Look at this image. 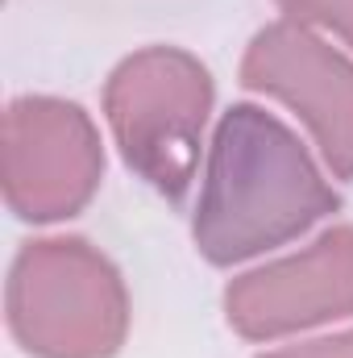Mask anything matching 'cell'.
Masks as SVG:
<instances>
[{"mask_svg":"<svg viewBox=\"0 0 353 358\" xmlns=\"http://www.w3.org/2000/svg\"><path fill=\"white\" fill-rule=\"evenodd\" d=\"M341 208L308 146L258 104H233L212 138L195 204V250L212 267L274 250Z\"/></svg>","mask_w":353,"mask_h":358,"instance_id":"1","label":"cell"},{"mask_svg":"<svg viewBox=\"0 0 353 358\" xmlns=\"http://www.w3.org/2000/svg\"><path fill=\"white\" fill-rule=\"evenodd\" d=\"M8 329L33 358H112L129 334L121 271L84 238L25 242L4 287Z\"/></svg>","mask_w":353,"mask_h":358,"instance_id":"2","label":"cell"},{"mask_svg":"<svg viewBox=\"0 0 353 358\" xmlns=\"http://www.w3.org/2000/svg\"><path fill=\"white\" fill-rule=\"evenodd\" d=\"M208 113L212 76L179 46H146L121 59L104 84V117L121 159L167 200H183L195 179Z\"/></svg>","mask_w":353,"mask_h":358,"instance_id":"3","label":"cell"},{"mask_svg":"<svg viewBox=\"0 0 353 358\" xmlns=\"http://www.w3.org/2000/svg\"><path fill=\"white\" fill-rule=\"evenodd\" d=\"M104 179L100 129L75 100L17 96L4 113V200L21 221L75 217Z\"/></svg>","mask_w":353,"mask_h":358,"instance_id":"4","label":"cell"},{"mask_svg":"<svg viewBox=\"0 0 353 358\" xmlns=\"http://www.w3.org/2000/svg\"><path fill=\"white\" fill-rule=\"evenodd\" d=\"M241 84L299 113L333 176L353 179V59L299 21H274L246 46Z\"/></svg>","mask_w":353,"mask_h":358,"instance_id":"5","label":"cell"},{"mask_svg":"<svg viewBox=\"0 0 353 358\" xmlns=\"http://www.w3.org/2000/svg\"><path fill=\"white\" fill-rule=\"evenodd\" d=\"M225 317L250 342L353 317V225H333L312 246L233 279L225 287Z\"/></svg>","mask_w":353,"mask_h":358,"instance_id":"6","label":"cell"},{"mask_svg":"<svg viewBox=\"0 0 353 358\" xmlns=\"http://www.w3.org/2000/svg\"><path fill=\"white\" fill-rule=\"evenodd\" d=\"M278 8L287 13V21L329 29L345 46H353V0H278Z\"/></svg>","mask_w":353,"mask_h":358,"instance_id":"7","label":"cell"},{"mask_svg":"<svg viewBox=\"0 0 353 358\" xmlns=\"http://www.w3.org/2000/svg\"><path fill=\"white\" fill-rule=\"evenodd\" d=\"M258 358H353V329L316 338V342H299V346H283V350H270Z\"/></svg>","mask_w":353,"mask_h":358,"instance_id":"8","label":"cell"}]
</instances>
